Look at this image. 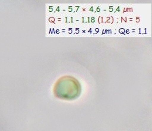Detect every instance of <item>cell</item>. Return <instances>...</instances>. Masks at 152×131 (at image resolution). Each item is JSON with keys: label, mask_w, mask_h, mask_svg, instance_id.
<instances>
[{"label": "cell", "mask_w": 152, "mask_h": 131, "mask_svg": "<svg viewBox=\"0 0 152 131\" xmlns=\"http://www.w3.org/2000/svg\"><path fill=\"white\" fill-rule=\"evenodd\" d=\"M81 86L76 78L63 76L57 80L53 87V94L56 97L66 100L77 98L81 95Z\"/></svg>", "instance_id": "cell-1"}]
</instances>
